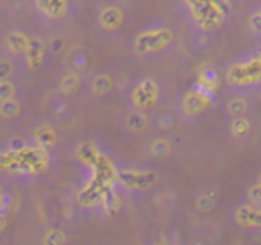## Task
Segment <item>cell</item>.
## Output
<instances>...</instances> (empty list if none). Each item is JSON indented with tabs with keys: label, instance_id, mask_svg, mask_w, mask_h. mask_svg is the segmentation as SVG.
<instances>
[{
	"label": "cell",
	"instance_id": "cell-8",
	"mask_svg": "<svg viewBox=\"0 0 261 245\" xmlns=\"http://www.w3.org/2000/svg\"><path fill=\"white\" fill-rule=\"evenodd\" d=\"M13 74V65L9 61L0 59V81H8Z\"/></svg>",
	"mask_w": 261,
	"mask_h": 245
},
{
	"label": "cell",
	"instance_id": "cell-6",
	"mask_svg": "<svg viewBox=\"0 0 261 245\" xmlns=\"http://www.w3.org/2000/svg\"><path fill=\"white\" fill-rule=\"evenodd\" d=\"M16 88L11 81H0V102L8 101V99H15Z\"/></svg>",
	"mask_w": 261,
	"mask_h": 245
},
{
	"label": "cell",
	"instance_id": "cell-10",
	"mask_svg": "<svg viewBox=\"0 0 261 245\" xmlns=\"http://www.w3.org/2000/svg\"><path fill=\"white\" fill-rule=\"evenodd\" d=\"M8 201H9V195L4 191V188L0 186V211H2V209L8 206Z\"/></svg>",
	"mask_w": 261,
	"mask_h": 245
},
{
	"label": "cell",
	"instance_id": "cell-1",
	"mask_svg": "<svg viewBox=\"0 0 261 245\" xmlns=\"http://www.w3.org/2000/svg\"><path fill=\"white\" fill-rule=\"evenodd\" d=\"M172 34L168 33V31H156V33H149L145 34V36L140 38V43L138 47L142 48H158L161 47V45H165L168 40H170Z\"/></svg>",
	"mask_w": 261,
	"mask_h": 245
},
{
	"label": "cell",
	"instance_id": "cell-3",
	"mask_svg": "<svg viewBox=\"0 0 261 245\" xmlns=\"http://www.w3.org/2000/svg\"><path fill=\"white\" fill-rule=\"evenodd\" d=\"M25 56L31 66H38L41 63V58H43V43L40 40H29Z\"/></svg>",
	"mask_w": 261,
	"mask_h": 245
},
{
	"label": "cell",
	"instance_id": "cell-5",
	"mask_svg": "<svg viewBox=\"0 0 261 245\" xmlns=\"http://www.w3.org/2000/svg\"><path fill=\"white\" fill-rule=\"evenodd\" d=\"M100 20H102V23H104L106 27H116L120 22H122V15H120L118 9L109 8V9H106V11L102 13Z\"/></svg>",
	"mask_w": 261,
	"mask_h": 245
},
{
	"label": "cell",
	"instance_id": "cell-11",
	"mask_svg": "<svg viewBox=\"0 0 261 245\" xmlns=\"http://www.w3.org/2000/svg\"><path fill=\"white\" fill-rule=\"evenodd\" d=\"M190 2H192V4H197V2H202V0H190Z\"/></svg>",
	"mask_w": 261,
	"mask_h": 245
},
{
	"label": "cell",
	"instance_id": "cell-2",
	"mask_svg": "<svg viewBox=\"0 0 261 245\" xmlns=\"http://www.w3.org/2000/svg\"><path fill=\"white\" fill-rule=\"evenodd\" d=\"M27 45H29V40L22 33H11L6 38V48L11 54H23L27 51Z\"/></svg>",
	"mask_w": 261,
	"mask_h": 245
},
{
	"label": "cell",
	"instance_id": "cell-7",
	"mask_svg": "<svg viewBox=\"0 0 261 245\" xmlns=\"http://www.w3.org/2000/svg\"><path fill=\"white\" fill-rule=\"evenodd\" d=\"M77 86H79V79L73 77V76L66 77V79L61 83V90L65 91V93H72V91H75Z\"/></svg>",
	"mask_w": 261,
	"mask_h": 245
},
{
	"label": "cell",
	"instance_id": "cell-4",
	"mask_svg": "<svg viewBox=\"0 0 261 245\" xmlns=\"http://www.w3.org/2000/svg\"><path fill=\"white\" fill-rule=\"evenodd\" d=\"M20 113V102L16 99H8L0 102V116L4 118H15Z\"/></svg>",
	"mask_w": 261,
	"mask_h": 245
},
{
	"label": "cell",
	"instance_id": "cell-9",
	"mask_svg": "<svg viewBox=\"0 0 261 245\" xmlns=\"http://www.w3.org/2000/svg\"><path fill=\"white\" fill-rule=\"evenodd\" d=\"M63 238L59 231H50V233L45 236V245H61Z\"/></svg>",
	"mask_w": 261,
	"mask_h": 245
}]
</instances>
